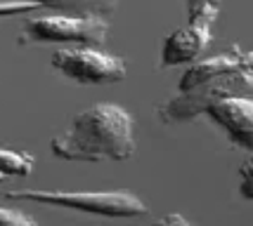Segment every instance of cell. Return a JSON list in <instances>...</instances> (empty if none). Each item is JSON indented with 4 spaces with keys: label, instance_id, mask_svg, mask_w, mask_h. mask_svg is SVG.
I'll list each match as a JSON object with an SVG mask.
<instances>
[{
    "label": "cell",
    "instance_id": "cell-1",
    "mask_svg": "<svg viewBox=\"0 0 253 226\" xmlns=\"http://www.w3.org/2000/svg\"><path fill=\"white\" fill-rule=\"evenodd\" d=\"M50 149L64 161H128L135 156V120L123 106L102 101L81 111Z\"/></svg>",
    "mask_w": 253,
    "mask_h": 226
},
{
    "label": "cell",
    "instance_id": "cell-10",
    "mask_svg": "<svg viewBox=\"0 0 253 226\" xmlns=\"http://www.w3.org/2000/svg\"><path fill=\"white\" fill-rule=\"evenodd\" d=\"M0 226H41V224H38L33 217L19 212V210L0 207Z\"/></svg>",
    "mask_w": 253,
    "mask_h": 226
},
{
    "label": "cell",
    "instance_id": "cell-11",
    "mask_svg": "<svg viewBox=\"0 0 253 226\" xmlns=\"http://www.w3.org/2000/svg\"><path fill=\"white\" fill-rule=\"evenodd\" d=\"M239 194L246 200H253V153L244 161V165L239 167Z\"/></svg>",
    "mask_w": 253,
    "mask_h": 226
},
{
    "label": "cell",
    "instance_id": "cell-7",
    "mask_svg": "<svg viewBox=\"0 0 253 226\" xmlns=\"http://www.w3.org/2000/svg\"><path fill=\"white\" fill-rule=\"evenodd\" d=\"M211 118L215 120L227 139L244 151L253 153V99L249 97H227L209 106Z\"/></svg>",
    "mask_w": 253,
    "mask_h": 226
},
{
    "label": "cell",
    "instance_id": "cell-14",
    "mask_svg": "<svg viewBox=\"0 0 253 226\" xmlns=\"http://www.w3.org/2000/svg\"><path fill=\"white\" fill-rule=\"evenodd\" d=\"M154 226H194L192 222H187L182 215H177V212H170V215L161 217L159 222H156Z\"/></svg>",
    "mask_w": 253,
    "mask_h": 226
},
{
    "label": "cell",
    "instance_id": "cell-8",
    "mask_svg": "<svg viewBox=\"0 0 253 226\" xmlns=\"http://www.w3.org/2000/svg\"><path fill=\"white\" fill-rule=\"evenodd\" d=\"M41 7L59 12H71V14H97V17H109L116 10L119 0H31Z\"/></svg>",
    "mask_w": 253,
    "mask_h": 226
},
{
    "label": "cell",
    "instance_id": "cell-4",
    "mask_svg": "<svg viewBox=\"0 0 253 226\" xmlns=\"http://www.w3.org/2000/svg\"><path fill=\"white\" fill-rule=\"evenodd\" d=\"M109 24L97 14H45L24 24L22 43H74V45H99L107 40Z\"/></svg>",
    "mask_w": 253,
    "mask_h": 226
},
{
    "label": "cell",
    "instance_id": "cell-2",
    "mask_svg": "<svg viewBox=\"0 0 253 226\" xmlns=\"http://www.w3.org/2000/svg\"><path fill=\"white\" fill-rule=\"evenodd\" d=\"M253 92V64L227 71V73L213 75L201 80L199 85L189 87L185 92H177L175 97H170L166 104L159 106V118L166 125H175V123H187L197 118L201 113L209 111L211 104L220 101L227 97H246Z\"/></svg>",
    "mask_w": 253,
    "mask_h": 226
},
{
    "label": "cell",
    "instance_id": "cell-15",
    "mask_svg": "<svg viewBox=\"0 0 253 226\" xmlns=\"http://www.w3.org/2000/svg\"><path fill=\"white\" fill-rule=\"evenodd\" d=\"M5 179H7V177H5V174H2V172H0V184H2V182H5Z\"/></svg>",
    "mask_w": 253,
    "mask_h": 226
},
{
    "label": "cell",
    "instance_id": "cell-9",
    "mask_svg": "<svg viewBox=\"0 0 253 226\" xmlns=\"http://www.w3.org/2000/svg\"><path fill=\"white\" fill-rule=\"evenodd\" d=\"M33 165H36V158L31 153H19V151L0 146V172L5 177H26L31 174Z\"/></svg>",
    "mask_w": 253,
    "mask_h": 226
},
{
    "label": "cell",
    "instance_id": "cell-5",
    "mask_svg": "<svg viewBox=\"0 0 253 226\" xmlns=\"http://www.w3.org/2000/svg\"><path fill=\"white\" fill-rule=\"evenodd\" d=\"M52 66L59 73L81 83V85H107L119 83L126 78L128 68L121 57L111 52H104L92 45H74L62 47L52 54Z\"/></svg>",
    "mask_w": 253,
    "mask_h": 226
},
{
    "label": "cell",
    "instance_id": "cell-12",
    "mask_svg": "<svg viewBox=\"0 0 253 226\" xmlns=\"http://www.w3.org/2000/svg\"><path fill=\"white\" fill-rule=\"evenodd\" d=\"M36 7H41L38 2L31 0H10V2H0V19H7V17H17L24 12H31Z\"/></svg>",
    "mask_w": 253,
    "mask_h": 226
},
{
    "label": "cell",
    "instance_id": "cell-6",
    "mask_svg": "<svg viewBox=\"0 0 253 226\" xmlns=\"http://www.w3.org/2000/svg\"><path fill=\"white\" fill-rule=\"evenodd\" d=\"M218 12H220L218 7H209L199 12L197 17H189L185 26L170 33L161 47V66L170 68L201 59V54L209 50L213 40V24L218 19Z\"/></svg>",
    "mask_w": 253,
    "mask_h": 226
},
{
    "label": "cell",
    "instance_id": "cell-3",
    "mask_svg": "<svg viewBox=\"0 0 253 226\" xmlns=\"http://www.w3.org/2000/svg\"><path fill=\"white\" fill-rule=\"evenodd\" d=\"M10 200H29L50 207H66L78 212L102 217H142L147 205L137 195L126 191H43V189H17L7 191Z\"/></svg>",
    "mask_w": 253,
    "mask_h": 226
},
{
    "label": "cell",
    "instance_id": "cell-13",
    "mask_svg": "<svg viewBox=\"0 0 253 226\" xmlns=\"http://www.w3.org/2000/svg\"><path fill=\"white\" fill-rule=\"evenodd\" d=\"M187 2V19L189 17H197L199 12L209 10V7H218L220 10L222 0H185Z\"/></svg>",
    "mask_w": 253,
    "mask_h": 226
}]
</instances>
